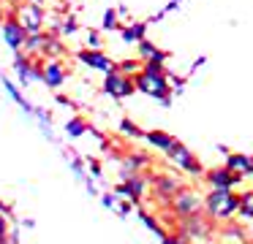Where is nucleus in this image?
I'll return each mask as SVG.
<instances>
[{"instance_id":"obj_1","label":"nucleus","mask_w":253,"mask_h":244,"mask_svg":"<svg viewBox=\"0 0 253 244\" xmlns=\"http://www.w3.org/2000/svg\"><path fill=\"white\" fill-rule=\"evenodd\" d=\"M133 84H136L139 92H144V95H150V98H158L164 106H169L171 87H169V76H166L164 65L142 63V68L133 73Z\"/></svg>"},{"instance_id":"obj_2","label":"nucleus","mask_w":253,"mask_h":244,"mask_svg":"<svg viewBox=\"0 0 253 244\" xmlns=\"http://www.w3.org/2000/svg\"><path fill=\"white\" fill-rule=\"evenodd\" d=\"M204 211L212 220H229L240 211V195H234L231 190H210L204 198Z\"/></svg>"},{"instance_id":"obj_3","label":"nucleus","mask_w":253,"mask_h":244,"mask_svg":"<svg viewBox=\"0 0 253 244\" xmlns=\"http://www.w3.org/2000/svg\"><path fill=\"white\" fill-rule=\"evenodd\" d=\"M133 90H136V84H133V76L123 73V70H109V73H104V92L109 98H115V101H123V98L133 95Z\"/></svg>"},{"instance_id":"obj_4","label":"nucleus","mask_w":253,"mask_h":244,"mask_svg":"<svg viewBox=\"0 0 253 244\" xmlns=\"http://www.w3.org/2000/svg\"><path fill=\"white\" fill-rule=\"evenodd\" d=\"M164 155L169 157L174 166H180L182 171H188V174H204V168H202V163L196 160V155H193L185 144H180V141H174V144H171Z\"/></svg>"},{"instance_id":"obj_5","label":"nucleus","mask_w":253,"mask_h":244,"mask_svg":"<svg viewBox=\"0 0 253 244\" xmlns=\"http://www.w3.org/2000/svg\"><path fill=\"white\" fill-rule=\"evenodd\" d=\"M171 209H174L177 217H191V214H199L204 209V198L196 195L193 190H185L182 187L180 193L171 198Z\"/></svg>"},{"instance_id":"obj_6","label":"nucleus","mask_w":253,"mask_h":244,"mask_svg":"<svg viewBox=\"0 0 253 244\" xmlns=\"http://www.w3.org/2000/svg\"><path fill=\"white\" fill-rule=\"evenodd\" d=\"M204 179H207L210 190H234L237 184H240V174H234L231 168L226 166H218V168H210V171H204Z\"/></svg>"},{"instance_id":"obj_7","label":"nucleus","mask_w":253,"mask_h":244,"mask_svg":"<svg viewBox=\"0 0 253 244\" xmlns=\"http://www.w3.org/2000/svg\"><path fill=\"white\" fill-rule=\"evenodd\" d=\"M17 19L22 22V27H25L28 33H41L44 19H46L44 5H39V3H25L22 8L17 11Z\"/></svg>"},{"instance_id":"obj_8","label":"nucleus","mask_w":253,"mask_h":244,"mask_svg":"<svg viewBox=\"0 0 253 244\" xmlns=\"http://www.w3.org/2000/svg\"><path fill=\"white\" fill-rule=\"evenodd\" d=\"M25 38H28V30L22 27V22H19L17 16H8V19L3 22V41H6V46L11 49V52H22Z\"/></svg>"},{"instance_id":"obj_9","label":"nucleus","mask_w":253,"mask_h":244,"mask_svg":"<svg viewBox=\"0 0 253 244\" xmlns=\"http://www.w3.org/2000/svg\"><path fill=\"white\" fill-rule=\"evenodd\" d=\"M77 60L79 63H84L87 68H93V70H101V73H109V70H115V60L112 57H106L101 49H82V52L77 54Z\"/></svg>"},{"instance_id":"obj_10","label":"nucleus","mask_w":253,"mask_h":244,"mask_svg":"<svg viewBox=\"0 0 253 244\" xmlns=\"http://www.w3.org/2000/svg\"><path fill=\"white\" fill-rule=\"evenodd\" d=\"M68 79V70L63 68L60 60H49V63H44V70H41V81H44L49 90H60L63 84H66Z\"/></svg>"},{"instance_id":"obj_11","label":"nucleus","mask_w":253,"mask_h":244,"mask_svg":"<svg viewBox=\"0 0 253 244\" xmlns=\"http://www.w3.org/2000/svg\"><path fill=\"white\" fill-rule=\"evenodd\" d=\"M144 193H147V179L139 176V174H131L126 182L117 184V195H123V198H128V201H139Z\"/></svg>"},{"instance_id":"obj_12","label":"nucleus","mask_w":253,"mask_h":244,"mask_svg":"<svg viewBox=\"0 0 253 244\" xmlns=\"http://www.w3.org/2000/svg\"><path fill=\"white\" fill-rule=\"evenodd\" d=\"M226 168H231L240 176H253V155H242V152H229L226 155Z\"/></svg>"},{"instance_id":"obj_13","label":"nucleus","mask_w":253,"mask_h":244,"mask_svg":"<svg viewBox=\"0 0 253 244\" xmlns=\"http://www.w3.org/2000/svg\"><path fill=\"white\" fill-rule=\"evenodd\" d=\"M136 46H139V60H142V63H155V65H164V63H166V57H169V54H166V52H161V49L155 46L153 41H147V38H142V41H139Z\"/></svg>"},{"instance_id":"obj_14","label":"nucleus","mask_w":253,"mask_h":244,"mask_svg":"<svg viewBox=\"0 0 253 244\" xmlns=\"http://www.w3.org/2000/svg\"><path fill=\"white\" fill-rule=\"evenodd\" d=\"M153 187H155V193H158L164 201H171L182 190V184H180V179H177V176H158L153 182Z\"/></svg>"},{"instance_id":"obj_15","label":"nucleus","mask_w":253,"mask_h":244,"mask_svg":"<svg viewBox=\"0 0 253 244\" xmlns=\"http://www.w3.org/2000/svg\"><path fill=\"white\" fill-rule=\"evenodd\" d=\"M142 139L147 141L150 146H155V149H161V152H166L171 144H174V136L171 133H166V130H147V133H142Z\"/></svg>"},{"instance_id":"obj_16","label":"nucleus","mask_w":253,"mask_h":244,"mask_svg":"<svg viewBox=\"0 0 253 244\" xmlns=\"http://www.w3.org/2000/svg\"><path fill=\"white\" fill-rule=\"evenodd\" d=\"M46 33H28V38H25V46H22V52L25 54H30V57H36V54H44V46H46Z\"/></svg>"},{"instance_id":"obj_17","label":"nucleus","mask_w":253,"mask_h":244,"mask_svg":"<svg viewBox=\"0 0 253 244\" xmlns=\"http://www.w3.org/2000/svg\"><path fill=\"white\" fill-rule=\"evenodd\" d=\"M120 38L126 43H139L142 38H147V22H133V25L123 27L120 30Z\"/></svg>"},{"instance_id":"obj_18","label":"nucleus","mask_w":253,"mask_h":244,"mask_svg":"<svg viewBox=\"0 0 253 244\" xmlns=\"http://www.w3.org/2000/svg\"><path fill=\"white\" fill-rule=\"evenodd\" d=\"M3 87H6V92H8V95H11V101H14V103H19V108H22L25 114H36V108L30 106V103H28V98H25L22 92L17 90V84H14L11 79H3Z\"/></svg>"},{"instance_id":"obj_19","label":"nucleus","mask_w":253,"mask_h":244,"mask_svg":"<svg viewBox=\"0 0 253 244\" xmlns=\"http://www.w3.org/2000/svg\"><path fill=\"white\" fill-rule=\"evenodd\" d=\"M87 130L90 128H87V122H84L82 117H74V119H68V122H66V133L71 136V139H79V136H84Z\"/></svg>"},{"instance_id":"obj_20","label":"nucleus","mask_w":253,"mask_h":244,"mask_svg":"<svg viewBox=\"0 0 253 244\" xmlns=\"http://www.w3.org/2000/svg\"><path fill=\"white\" fill-rule=\"evenodd\" d=\"M237 214H242V217H253V193L240 195V211H237Z\"/></svg>"},{"instance_id":"obj_21","label":"nucleus","mask_w":253,"mask_h":244,"mask_svg":"<svg viewBox=\"0 0 253 244\" xmlns=\"http://www.w3.org/2000/svg\"><path fill=\"white\" fill-rule=\"evenodd\" d=\"M117 16H120V11L106 8V14H104V30H120V22H117Z\"/></svg>"},{"instance_id":"obj_22","label":"nucleus","mask_w":253,"mask_h":244,"mask_svg":"<svg viewBox=\"0 0 253 244\" xmlns=\"http://www.w3.org/2000/svg\"><path fill=\"white\" fill-rule=\"evenodd\" d=\"M115 68L123 70V73H128V76H133L139 68H142V60H126V63H117Z\"/></svg>"},{"instance_id":"obj_23","label":"nucleus","mask_w":253,"mask_h":244,"mask_svg":"<svg viewBox=\"0 0 253 244\" xmlns=\"http://www.w3.org/2000/svg\"><path fill=\"white\" fill-rule=\"evenodd\" d=\"M120 130H123V133H128V136H142V130H139L136 125L131 122V119H123V122H120Z\"/></svg>"},{"instance_id":"obj_24","label":"nucleus","mask_w":253,"mask_h":244,"mask_svg":"<svg viewBox=\"0 0 253 244\" xmlns=\"http://www.w3.org/2000/svg\"><path fill=\"white\" fill-rule=\"evenodd\" d=\"M87 43H90V49H101V33L98 30H90L87 33Z\"/></svg>"},{"instance_id":"obj_25","label":"nucleus","mask_w":253,"mask_h":244,"mask_svg":"<svg viewBox=\"0 0 253 244\" xmlns=\"http://www.w3.org/2000/svg\"><path fill=\"white\" fill-rule=\"evenodd\" d=\"M74 30H77V22H74L71 16H68L66 22H60V33H63V35H71Z\"/></svg>"},{"instance_id":"obj_26","label":"nucleus","mask_w":253,"mask_h":244,"mask_svg":"<svg viewBox=\"0 0 253 244\" xmlns=\"http://www.w3.org/2000/svg\"><path fill=\"white\" fill-rule=\"evenodd\" d=\"M8 231H11V225H8V214H3V211H0V239H6Z\"/></svg>"},{"instance_id":"obj_27","label":"nucleus","mask_w":253,"mask_h":244,"mask_svg":"<svg viewBox=\"0 0 253 244\" xmlns=\"http://www.w3.org/2000/svg\"><path fill=\"white\" fill-rule=\"evenodd\" d=\"M164 244H185L180 236H164Z\"/></svg>"},{"instance_id":"obj_28","label":"nucleus","mask_w":253,"mask_h":244,"mask_svg":"<svg viewBox=\"0 0 253 244\" xmlns=\"http://www.w3.org/2000/svg\"><path fill=\"white\" fill-rule=\"evenodd\" d=\"M104 204L109 206V209H115L117 206V201H115V195H104Z\"/></svg>"},{"instance_id":"obj_29","label":"nucleus","mask_w":253,"mask_h":244,"mask_svg":"<svg viewBox=\"0 0 253 244\" xmlns=\"http://www.w3.org/2000/svg\"><path fill=\"white\" fill-rule=\"evenodd\" d=\"M0 211H3V214H11V206H8L6 201H0Z\"/></svg>"},{"instance_id":"obj_30","label":"nucleus","mask_w":253,"mask_h":244,"mask_svg":"<svg viewBox=\"0 0 253 244\" xmlns=\"http://www.w3.org/2000/svg\"><path fill=\"white\" fill-rule=\"evenodd\" d=\"M28 3H39V5H44V3H46V0H28Z\"/></svg>"},{"instance_id":"obj_31","label":"nucleus","mask_w":253,"mask_h":244,"mask_svg":"<svg viewBox=\"0 0 253 244\" xmlns=\"http://www.w3.org/2000/svg\"><path fill=\"white\" fill-rule=\"evenodd\" d=\"M185 244H188V242H185Z\"/></svg>"}]
</instances>
